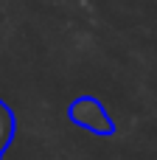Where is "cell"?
<instances>
[{"instance_id": "2", "label": "cell", "mask_w": 157, "mask_h": 160, "mask_svg": "<svg viewBox=\"0 0 157 160\" xmlns=\"http://www.w3.org/2000/svg\"><path fill=\"white\" fill-rule=\"evenodd\" d=\"M11 135H14V118H11V110L0 101V155H3L6 146L11 143Z\"/></svg>"}, {"instance_id": "1", "label": "cell", "mask_w": 157, "mask_h": 160, "mask_svg": "<svg viewBox=\"0 0 157 160\" xmlns=\"http://www.w3.org/2000/svg\"><path fill=\"white\" fill-rule=\"evenodd\" d=\"M70 121L90 129V132H96V135H112L115 132V124L110 121L107 110L90 96H81L70 104Z\"/></svg>"}]
</instances>
